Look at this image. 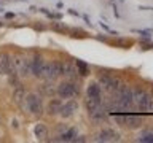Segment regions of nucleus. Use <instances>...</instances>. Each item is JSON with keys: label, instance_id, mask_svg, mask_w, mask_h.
Listing matches in <instances>:
<instances>
[{"label": "nucleus", "instance_id": "nucleus-1", "mask_svg": "<svg viewBox=\"0 0 153 143\" xmlns=\"http://www.w3.org/2000/svg\"><path fill=\"white\" fill-rule=\"evenodd\" d=\"M19 108H21L22 111H27V113H30L32 116H37V118H40L42 114L45 113L42 95L37 94V92L27 94L26 97H24V100L21 102V105H19Z\"/></svg>", "mask_w": 153, "mask_h": 143}, {"label": "nucleus", "instance_id": "nucleus-2", "mask_svg": "<svg viewBox=\"0 0 153 143\" xmlns=\"http://www.w3.org/2000/svg\"><path fill=\"white\" fill-rule=\"evenodd\" d=\"M78 92H80V86L76 84L74 80L61 81V83L56 86V94L59 95L61 99H72V97H75V95H78Z\"/></svg>", "mask_w": 153, "mask_h": 143}, {"label": "nucleus", "instance_id": "nucleus-3", "mask_svg": "<svg viewBox=\"0 0 153 143\" xmlns=\"http://www.w3.org/2000/svg\"><path fill=\"white\" fill-rule=\"evenodd\" d=\"M61 76V60H45L42 72V78L43 80H53Z\"/></svg>", "mask_w": 153, "mask_h": 143}, {"label": "nucleus", "instance_id": "nucleus-4", "mask_svg": "<svg viewBox=\"0 0 153 143\" xmlns=\"http://www.w3.org/2000/svg\"><path fill=\"white\" fill-rule=\"evenodd\" d=\"M150 99L152 97L143 89H134L132 91V102H134V105H136L137 108L143 110V111L147 110V105H148V102H150Z\"/></svg>", "mask_w": 153, "mask_h": 143}, {"label": "nucleus", "instance_id": "nucleus-5", "mask_svg": "<svg viewBox=\"0 0 153 143\" xmlns=\"http://www.w3.org/2000/svg\"><path fill=\"white\" fill-rule=\"evenodd\" d=\"M78 72H76V65L72 60H61V76H65L67 80H75Z\"/></svg>", "mask_w": 153, "mask_h": 143}, {"label": "nucleus", "instance_id": "nucleus-6", "mask_svg": "<svg viewBox=\"0 0 153 143\" xmlns=\"http://www.w3.org/2000/svg\"><path fill=\"white\" fill-rule=\"evenodd\" d=\"M96 142H118L120 140V133L115 132L113 129H102L94 138Z\"/></svg>", "mask_w": 153, "mask_h": 143}, {"label": "nucleus", "instance_id": "nucleus-7", "mask_svg": "<svg viewBox=\"0 0 153 143\" xmlns=\"http://www.w3.org/2000/svg\"><path fill=\"white\" fill-rule=\"evenodd\" d=\"M76 110H78V103L75 102V100H67V102L62 103V108H61V116L67 119V118H72L74 114L76 113Z\"/></svg>", "mask_w": 153, "mask_h": 143}, {"label": "nucleus", "instance_id": "nucleus-8", "mask_svg": "<svg viewBox=\"0 0 153 143\" xmlns=\"http://www.w3.org/2000/svg\"><path fill=\"white\" fill-rule=\"evenodd\" d=\"M43 65H45V60L40 54H35L32 59V75L35 78H42V72H43Z\"/></svg>", "mask_w": 153, "mask_h": 143}, {"label": "nucleus", "instance_id": "nucleus-9", "mask_svg": "<svg viewBox=\"0 0 153 143\" xmlns=\"http://www.w3.org/2000/svg\"><path fill=\"white\" fill-rule=\"evenodd\" d=\"M89 114V118L93 119L94 122H102V121H105L107 119V116H108V111H107V108L105 107H97L96 110H93V111H89L88 113Z\"/></svg>", "mask_w": 153, "mask_h": 143}, {"label": "nucleus", "instance_id": "nucleus-10", "mask_svg": "<svg viewBox=\"0 0 153 143\" xmlns=\"http://www.w3.org/2000/svg\"><path fill=\"white\" fill-rule=\"evenodd\" d=\"M62 100L61 99H54V97H51L50 99V103H48V107H46V113L50 114V116H56V114H59L61 113V108H62Z\"/></svg>", "mask_w": 153, "mask_h": 143}, {"label": "nucleus", "instance_id": "nucleus-11", "mask_svg": "<svg viewBox=\"0 0 153 143\" xmlns=\"http://www.w3.org/2000/svg\"><path fill=\"white\" fill-rule=\"evenodd\" d=\"M99 83L107 89H112V91H117L118 89V81L113 78V76H108V75H100L99 76Z\"/></svg>", "mask_w": 153, "mask_h": 143}, {"label": "nucleus", "instance_id": "nucleus-12", "mask_svg": "<svg viewBox=\"0 0 153 143\" xmlns=\"http://www.w3.org/2000/svg\"><path fill=\"white\" fill-rule=\"evenodd\" d=\"M142 124V118L137 114H128L126 113V121H124V127L128 129H137Z\"/></svg>", "mask_w": 153, "mask_h": 143}, {"label": "nucleus", "instance_id": "nucleus-13", "mask_svg": "<svg viewBox=\"0 0 153 143\" xmlns=\"http://www.w3.org/2000/svg\"><path fill=\"white\" fill-rule=\"evenodd\" d=\"M10 65H11V56L8 52H0V69L3 75H8Z\"/></svg>", "mask_w": 153, "mask_h": 143}, {"label": "nucleus", "instance_id": "nucleus-14", "mask_svg": "<svg viewBox=\"0 0 153 143\" xmlns=\"http://www.w3.org/2000/svg\"><path fill=\"white\" fill-rule=\"evenodd\" d=\"M102 95V91H100V86L97 83H91L86 88V97H94V99H100Z\"/></svg>", "mask_w": 153, "mask_h": 143}, {"label": "nucleus", "instance_id": "nucleus-15", "mask_svg": "<svg viewBox=\"0 0 153 143\" xmlns=\"http://www.w3.org/2000/svg\"><path fill=\"white\" fill-rule=\"evenodd\" d=\"M42 94L50 97V99L56 95V86L53 84V80H46V83L42 86Z\"/></svg>", "mask_w": 153, "mask_h": 143}, {"label": "nucleus", "instance_id": "nucleus-16", "mask_svg": "<svg viewBox=\"0 0 153 143\" xmlns=\"http://www.w3.org/2000/svg\"><path fill=\"white\" fill-rule=\"evenodd\" d=\"M26 95H27V94H26V89H24L22 86H18V88L13 91V102H14V103H16L18 107H19V105H21V102L24 100V97H26Z\"/></svg>", "mask_w": 153, "mask_h": 143}, {"label": "nucleus", "instance_id": "nucleus-17", "mask_svg": "<svg viewBox=\"0 0 153 143\" xmlns=\"http://www.w3.org/2000/svg\"><path fill=\"white\" fill-rule=\"evenodd\" d=\"M33 133H35L37 140H46L48 137V127L45 126V124H37L35 129H33Z\"/></svg>", "mask_w": 153, "mask_h": 143}, {"label": "nucleus", "instance_id": "nucleus-18", "mask_svg": "<svg viewBox=\"0 0 153 143\" xmlns=\"http://www.w3.org/2000/svg\"><path fill=\"white\" fill-rule=\"evenodd\" d=\"M75 65H76V72H78L80 76H88L89 75V65L86 62L80 60V59H75Z\"/></svg>", "mask_w": 153, "mask_h": 143}, {"label": "nucleus", "instance_id": "nucleus-19", "mask_svg": "<svg viewBox=\"0 0 153 143\" xmlns=\"http://www.w3.org/2000/svg\"><path fill=\"white\" fill-rule=\"evenodd\" d=\"M85 107H86V111H93L97 107H100V99H94V97H86L85 100Z\"/></svg>", "mask_w": 153, "mask_h": 143}, {"label": "nucleus", "instance_id": "nucleus-20", "mask_svg": "<svg viewBox=\"0 0 153 143\" xmlns=\"http://www.w3.org/2000/svg\"><path fill=\"white\" fill-rule=\"evenodd\" d=\"M137 140L139 142H143V143H153V132H148V130L142 132L140 135H139Z\"/></svg>", "mask_w": 153, "mask_h": 143}, {"label": "nucleus", "instance_id": "nucleus-21", "mask_svg": "<svg viewBox=\"0 0 153 143\" xmlns=\"http://www.w3.org/2000/svg\"><path fill=\"white\" fill-rule=\"evenodd\" d=\"M51 29H53V30H56V32H61V33H65V32L70 30L69 27L62 26V24H59V22H53L51 24Z\"/></svg>", "mask_w": 153, "mask_h": 143}, {"label": "nucleus", "instance_id": "nucleus-22", "mask_svg": "<svg viewBox=\"0 0 153 143\" xmlns=\"http://www.w3.org/2000/svg\"><path fill=\"white\" fill-rule=\"evenodd\" d=\"M113 119L120 124V126H124V121H126V113H123V114L121 113H115L113 114Z\"/></svg>", "mask_w": 153, "mask_h": 143}, {"label": "nucleus", "instance_id": "nucleus-23", "mask_svg": "<svg viewBox=\"0 0 153 143\" xmlns=\"http://www.w3.org/2000/svg\"><path fill=\"white\" fill-rule=\"evenodd\" d=\"M113 45L123 46V48H128V46H131V45H132V41H131V40H126V38H120V40H117V41L113 43Z\"/></svg>", "mask_w": 153, "mask_h": 143}, {"label": "nucleus", "instance_id": "nucleus-24", "mask_svg": "<svg viewBox=\"0 0 153 143\" xmlns=\"http://www.w3.org/2000/svg\"><path fill=\"white\" fill-rule=\"evenodd\" d=\"M145 111H150V113H153V99H150V102H148Z\"/></svg>", "mask_w": 153, "mask_h": 143}, {"label": "nucleus", "instance_id": "nucleus-25", "mask_svg": "<svg viewBox=\"0 0 153 143\" xmlns=\"http://www.w3.org/2000/svg\"><path fill=\"white\" fill-rule=\"evenodd\" d=\"M0 75H3V73H2V69H0Z\"/></svg>", "mask_w": 153, "mask_h": 143}, {"label": "nucleus", "instance_id": "nucleus-26", "mask_svg": "<svg viewBox=\"0 0 153 143\" xmlns=\"http://www.w3.org/2000/svg\"><path fill=\"white\" fill-rule=\"evenodd\" d=\"M152 94H153V92H152Z\"/></svg>", "mask_w": 153, "mask_h": 143}]
</instances>
